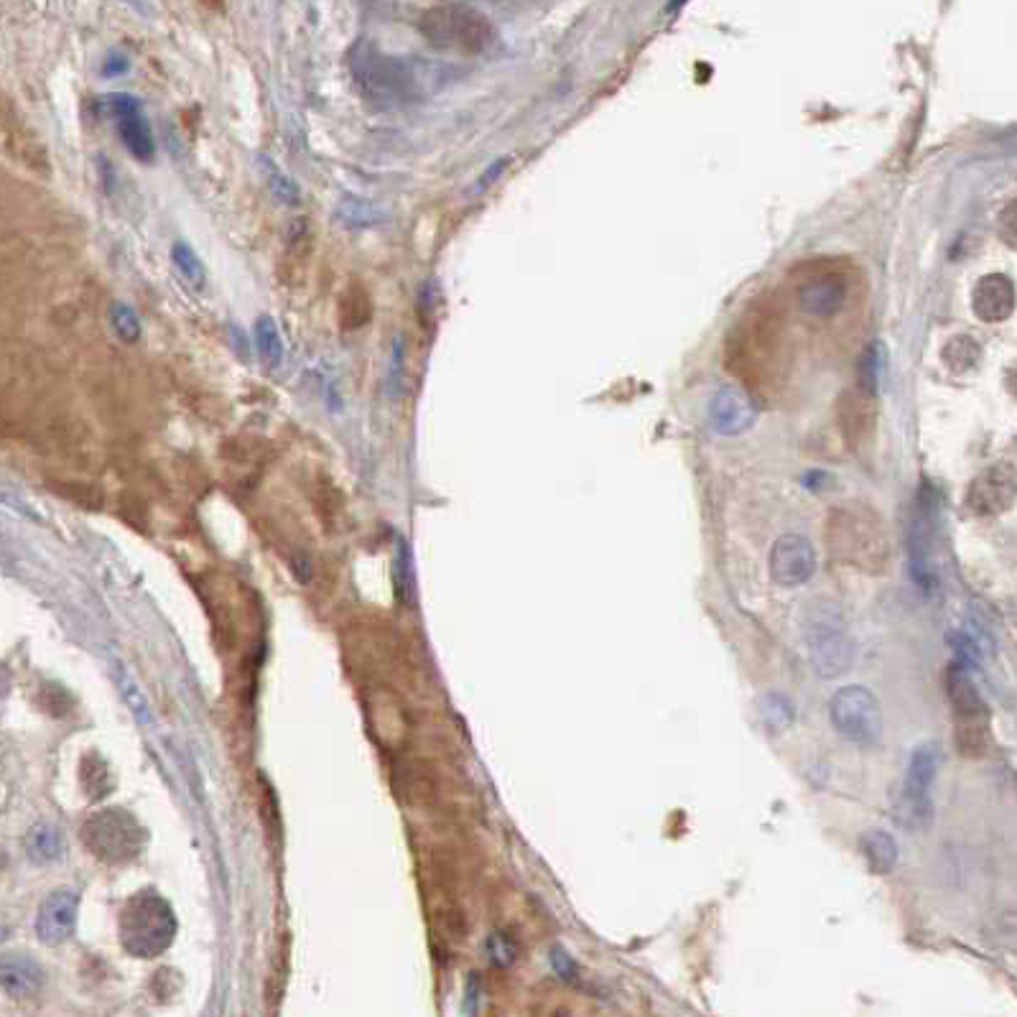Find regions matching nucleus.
Masks as SVG:
<instances>
[{"label": "nucleus", "instance_id": "13", "mask_svg": "<svg viewBox=\"0 0 1017 1017\" xmlns=\"http://www.w3.org/2000/svg\"><path fill=\"white\" fill-rule=\"evenodd\" d=\"M816 554L811 541L798 533H785L770 551V576L781 586H801L814 576Z\"/></svg>", "mask_w": 1017, "mask_h": 1017}, {"label": "nucleus", "instance_id": "25", "mask_svg": "<svg viewBox=\"0 0 1017 1017\" xmlns=\"http://www.w3.org/2000/svg\"><path fill=\"white\" fill-rule=\"evenodd\" d=\"M79 781H82V789L87 791V796L90 798H106L110 791H113V776H110V770L106 766V760H102V757L98 753H90L85 757V760H82V766H79Z\"/></svg>", "mask_w": 1017, "mask_h": 1017}, {"label": "nucleus", "instance_id": "31", "mask_svg": "<svg viewBox=\"0 0 1017 1017\" xmlns=\"http://www.w3.org/2000/svg\"><path fill=\"white\" fill-rule=\"evenodd\" d=\"M39 704H41V709L51 717H66L72 711L70 694H66L64 689L57 686V684H44L41 686Z\"/></svg>", "mask_w": 1017, "mask_h": 1017}, {"label": "nucleus", "instance_id": "6", "mask_svg": "<svg viewBox=\"0 0 1017 1017\" xmlns=\"http://www.w3.org/2000/svg\"><path fill=\"white\" fill-rule=\"evenodd\" d=\"M82 842L95 857L108 865H125L138 859L148 842L146 829L123 808H108L90 816L82 827Z\"/></svg>", "mask_w": 1017, "mask_h": 1017}, {"label": "nucleus", "instance_id": "8", "mask_svg": "<svg viewBox=\"0 0 1017 1017\" xmlns=\"http://www.w3.org/2000/svg\"><path fill=\"white\" fill-rule=\"evenodd\" d=\"M421 32L426 39L442 49H459L467 54L482 51L493 41V26L478 11L462 5H444L429 11L421 21Z\"/></svg>", "mask_w": 1017, "mask_h": 1017}, {"label": "nucleus", "instance_id": "27", "mask_svg": "<svg viewBox=\"0 0 1017 1017\" xmlns=\"http://www.w3.org/2000/svg\"><path fill=\"white\" fill-rule=\"evenodd\" d=\"M172 261L176 269H179V273L184 278H187V284L191 288H197V292H202L204 284H207V269H204V263L199 261V256L195 250L189 248L187 243L179 240V243H174V248H172Z\"/></svg>", "mask_w": 1017, "mask_h": 1017}, {"label": "nucleus", "instance_id": "22", "mask_svg": "<svg viewBox=\"0 0 1017 1017\" xmlns=\"http://www.w3.org/2000/svg\"><path fill=\"white\" fill-rule=\"evenodd\" d=\"M334 214H337V220L343 222V225L360 227V230L381 225V222L388 220V212L360 197H345L343 202L337 204V212Z\"/></svg>", "mask_w": 1017, "mask_h": 1017}, {"label": "nucleus", "instance_id": "15", "mask_svg": "<svg viewBox=\"0 0 1017 1017\" xmlns=\"http://www.w3.org/2000/svg\"><path fill=\"white\" fill-rule=\"evenodd\" d=\"M79 895L74 890H54L47 901L41 903L39 916H36V933L44 944L59 946L72 939L74 926H77Z\"/></svg>", "mask_w": 1017, "mask_h": 1017}, {"label": "nucleus", "instance_id": "34", "mask_svg": "<svg viewBox=\"0 0 1017 1017\" xmlns=\"http://www.w3.org/2000/svg\"><path fill=\"white\" fill-rule=\"evenodd\" d=\"M117 681H121V692L125 694V699H128L131 704V709L136 711V715L144 719V722H148V707H146V702H144V696H140L138 692V686L133 684L131 681V675L123 671L121 666H117Z\"/></svg>", "mask_w": 1017, "mask_h": 1017}, {"label": "nucleus", "instance_id": "1", "mask_svg": "<svg viewBox=\"0 0 1017 1017\" xmlns=\"http://www.w3.org/2000/svg\"><path fill=\"white\" fill-rule=\"evenodd\" d=\"M827 548L831 561L870 576L888 574L893 563V544L882 518L863 503L831 508L827 518Z\"/></svg>", "mask_w": 1017, "mask_h": 1017}, {"label": "nucleus", "instance_id": "4", "mask_svg": "<svg viewBox=\"0 0 1017 1017\" xmlns=\"http://www.w3.org/2000/svg\"><path fill=\"white\" fill-rule=\"evenodd\" d=\"M804 637L816 673L823 679H836L855 666L857 643L852 641L842 610L829 599L811 603L806 610Z\"/></svg>", "mask_w": 1017, "mask_h": 1017}, {"label": "nucleus", "instance_id": "30", "mask_svg": "<svg viewBox=\"0 0 1017 1017\" xmlns=\"http://www.w3.org/2000/svg\"><path fill=\"white\" fill-rule=\"evenodd\" d=\"M880 368H882L880 345H870L863 352V358H859L857 383L855 385H859V388L870 390V393H875V396H878V390H880Z\"/></svg>", "mask_w": 1017, "mask_h": 1017}, {"label": "nucleus", "instance_id": "23", "mask_svg": "<svg viewBox=\"0 0 1017 1017\" xmlns=\"http://www.w3.org/2000/svg\"><path fill=\"white\" fill-rule=\"evenodd\" d=\"M258 169H261L265 187H269L271 195L276 197L281 204L296 207L301 202L299 187H296V184L292 182V176H286L284 169H281L278 163H273L269 156H258Z\"/></svg>", "mask_w": 1017, "mask_h": 1017}, {"label": "nucleus", "instance_id": "32", "mask_svg": "<svg viewBox=\"0 0 1017 1017\" xmlns=\"http://www.w3.org/2000/svg\"><path fill=\"white\" fill-rule=\"evenodd\" d=\"M485 948H487L489 962H493L495 967H510V964L516 962L518 948L513 944V939L505 937V933H493V937L487 939Z\"/></svg>", "mask_w": 1017, "mask_h": 1017}, {"label": "nucleus", "instance_id": "35", "mask_svg": "<svg viewBox=\"0 0 1017 1017\" xmlns=\"http://www.w3.org/2000/svg\"><path fill=\"white\" fill-rule=\"evenodd\" d=\"M1000 235L1005 237V243L1013 248L1015 245V202H1009L1005 207V212L1000 214Z\"/></svg>", "mask_w": 1017, "mask_h": 1017}, {"label": "nucleus", "instance_id": "9", "mask_svg": "<svg viewBox=\"0 0 1017 1017\" xmlns=\"http://www.w3.org/2000/svg\"><path fill=\"white\" fill-rule=\"evenodd\" d=\"M831 724L842 740L855 745H875L882 734V709L865 686H844L831 699Z\"/></svg>", "mask_w": 1017, "mask_h": 1017}, {"label": "nucleus", "instance_id": "18", "mask_svg": "<svg viewBox=\"0 0 1017 1017\" xmlns=\"http://www.w3.org/2000/svg\"><path fill=\"white\" fill-rule=\"evenodd\" d=\"M44 969L24 954H0V990L18 1002L39 997L44 987Z\"/></svg>", "mask_w": 1017, "mask_h": 1017}, {"label": "nucleus", "instance_id": "24", "mask_svg": "<svg viewBox=\"0 0 1017 1017\" xmlns=\"http://www.w3.org/2000/svg\"><path fill=\"white\" fill-rule=\"evenodd\" d=\"M256 347L258 355H261L263 365L269 370H276L284 360V339H281V332L273 317L263 314L258 317L256 322Z\"/></svg>", "mask_w": 1017, "mask_h": 1017}, {"label": "nucleus", "instance_id": "28", "mask_svg": "<svg viewBox=\"0 0 1017 1017\" xmlns=\"http://www.w3.org/2000/svg\"><path fill=\"white\" fill-rule=\"evenodd\" d=\"M110 326H113L115 337L125 345H136L140 339V334H144L138 314L123 301L110 303Z\"/></svg>", "mask_w": 1017, "mask_h": 1017}, {"label": "nucleus", "instance_id": "11", "mask_svg": "<svg viewBox=\"0 0 1017 1017\" xmlns=\"http://www.w3.org/2000/svg\"><path fill=\"white\" fill-rule=\"evenodd\" d=\"M967 510L971 516H1002L1015 503L1013 464H992L971 480L967 489Z\"/></svg>", "mask_w": 1017, "mask_h": 1017}, {"label": "nucleus", "instance_id": "7", "mask_svg": "<svg viewBox=\"0 0 1017 1017\" xmlns=\"http://www.w3.org/2000/svg\"><path fill=\"white\" fill-rule=\"evenodd\" d=\"M358 79H362L370 98L377 102H406L419 100L439 90V72H421L404 62L393 59H373L362 70H358Z\"/></svg>", "mask_w": 1017, "mask_h": 1017}, {"label": "nucleus", "instance_id": "3", "mask_svg": "<svg viewBox=\"0 0 1017 1017\" xmlns=\"http://www.w3.org/2000/svg\"><path fill=\"white\" fill-rule=\"evenodd\" d=\"M176 916L156 890H140L121 910V941L138 959H156L174 944Z\"/></svg>", "mask_w": 1017, "mask_h": 1017}, {"label": "nucleus", "instance_id": "12", "mask_svg": "<svg viewBox=\"0 0 1017 1017\" xmlns=\"http://www.w3.org/2000/svg\"><path fill=\"white\" fill-rule=\"evenodd\" d=\"M836 416L846 447L852 451L865 449L872 442L875 423H878V396L859 385L846 388L839 398Z\"/></svg>", "mask_w": 1017, "mask_h": 1017}, {"label": "nucleus", "instance_id": "10", "mask_svg": "<svg viewBox=\"0 0 1017 1017\" xmlns=\"http://www.w3.org/2000/svg\"><path fill=\"white\" fill-rule=\"evenodd\" d=\"M849 296V281L836 269H816L798 284L796 299L804 314L816 319L836 317Z\"/></svg>", "mask_w": 1017, "mask_h": 1017}, {"label": "nucleus", "instance_id": "14", "mask_svg": "<svg viewBox=\"0 0 1017 1017\" xmlns=\"http://www.w3.org/2000/svg\"><path fill=\"white\" fill-rule=\"evenodd\" d=\"M755 404L749 393L740 385H722L709 404L711 429L722 436H740L753 429Z\"/></svg>", "mask_w": 1017, "mask_h": 1017}, {"label": "nucleus", "instance_id": "29", "mask_svg": "<svg viewBox=\"0 0 1017 1017\" xmlns=\"http://www.w3.org/2000/svg\"><path fill=\"white\" fill-rule=\"evenodd\" d=\"M760 711H762V719H766L768 730L776 734L789 730V727L793 724V719H796V709H793V704L789 699H783L781 694H768L766 699L760 702Z\"/></svg>", "mask_w": 1017, "mask_h": 1017}, {"label": "nucleus", "instance_id": "2", "mask_svg": "<svg viewBox=\"0 0 1017 1017\" xmlns=\"http://www.w3.org/2000/svg\"><path fill=\"white\" fill-rule=\"evenodd\" d=\"M944 689L954 711V742L956 749L969 760L984 757L992 745L990 707L971 679L964 660H954L946 666Z\"/></svg>", "mask_w": 1017, "mask_h": 1017}, {"label": "nucleus", "instance_id": "17", "mask_svg": "<svg viewBox=\"0 0 1017 1017\" xmlns=\"http://www.w3.org/2000/svg\"><path fill=\"white\" fill-rule=\"evenodd\" d=\"M971 309L987 324L1005 322L1015 311V286L1005 273H990L979 278L971 292Z\"/></svg>", "mask_w": 1017, "mask_h": 1017}, {"label": "nucleus", "instance_id": "19", "mask_svg": "<svg viewBox=\"0 0 1017 1017\" xmlns=\"http://www.w3.org/2000/svg\"><path fill=\"white\" fill-rule=\"evenodd\" d=\"M939 766H941L939 745H933V742L918 745L916 749H913L908 770H905V778L897 791L913 793V796H931V789L939 776Z\"/></svg>", "mask_w": 1017, "mask_h": 1017}, {"label": "nucleus", "instance_id": "5", "mask_svg": "<svg viewBox=\"0 0 1017 1017\" xmlns=\"http://www.w3.org/2000/svg\"><path fill=\"white\" fill-rule=\"evenodd\" d=\"M939 531H941V497L931 485H923L913 500L908 521V556L913 582L926 597L939 595L941 563H939Z\"/></svg>", "mask_w": 1017, "mask_h": 1017}, {"label": "nucleus", "instance_id": "21", "mask_svg": "<svg viewBox=\"0 0 1017 1017\" xmlns=\"http://www.w3.org/2000/svg\"><path fill=\"white\" fill-rule=\"evenodd\" d=\"M24 846L32 863L49 865L62 857V852H64L62 831H59L57 827H51V823H36V827L26 834Z\"/></svg>", "mask_w": 1017, "mask_h": 1017}, {"label": "nucleus", "instance_id": "36", "mask_svg": "<svg viewBox=\"0 0 1017 1017\" xmlns=\"http://www.w3.org/2000/svg\"><path fill=\"white\" fill-rule=\"evenodd\" d=\"M9 692H11V671L0 663V702L9 696Z\"/></svg>", "mask_w": 1017, "mask_h": 1017}, {"label": "nucleus", "instance_id": "20", "mask_svg": "<svg viewBox=\"0 0 1017 1017\" xmlns=\"http://www.w3.org/2000/svg\"><path fill=\"white\" fill-rule=\"evenodd\" d=\"M859 849H863L867 865H870L875 875H890L895 870L897 857H901L895 839L882 829L865 831L863 839H859Z\"/></svg>", "mask_w": 1017, "mask_h": 1017}, {"label": "nucleus", "instance_id": "16", "mask_svg": "<svg viewBox=\"0 0 1017 1017\" xmlns=\"http://www.w3.org/2000/svg\"><path fill=\"white\" fill-rule=\"evenodd\" d=\"M110 108H113L117 131H121L125 148H128L138 161H151L156 151L153 133L146 115L140 113L138 102L128 98V95H115V98L110 100Z\"/></svg>", "mask_w": 1017, "mask_h": 1017}, {"label": "nucleus", "instance_id": "26", "mask_svg": "<svg viewBox=\"0 0 1017 1017\" xmlns=\"http://www.w3.org/2000/svg\"><path fill=\"white\" fill-rule=\"evenodd\" d=\"M941 358H944V365L952 370V373L962 375L979 365L982 350H979V345L975 343V339L967 337V334H962V337H952V343L944 347Z\"/></svg>", "mask_w": 1017, "mask_h": 1017}, {"label": "nucleus", "instance_id": "33", "mask_svg": "<svg viewBox=\"0 0 1017 1017\" xmlns=\"http://www.w3.org/2000/svg\"><path fill=\"white\" fill-rule=\"evenodd\" d=\"M551 967L556 971V977L567 984H579V967L576 962L571 959V954L563 952L561 946L551 948Z\"/></svg>", "mask_w": 1017, "mask_h": 1017}]
</instances>
